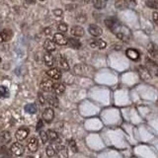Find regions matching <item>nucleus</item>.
<instances>
[{"label":"nucleus","instance_id":"19","mask_svg":"<svg viewBox=\"0 0 158 158\" xmlns=\"http://www.w3.org/2000/svg\"><path fill=\"white\" fill-rule=\"evenodd\" d=\"M52 90L57 95H62L65 91V85L63 83H54Z\"/></svg>","mask_w":158,"mask_h":158},{"label":"nucleus","instance_id":"41","mask_svg":"<svg viewBox=\"0 0 158 158\" xmlns=\"http://www.w3.org/2000/svg\"><path fill=\"white\" fill-rule=\"evenodd\" d=\"M42 127H43V122H42V120H39V122H38V125H37V129H40Z\"/></svg>","mask_w":158,"mask_h":158},{"label":"nucleus","instance_id":"38","mask_svg":"<svg viewBox=\"0 0 158 158\" xmlns=\"http://www.w3.org/2000/svg\"><path fill=\"white\" fill-rule=\"evenodd\" d=\"M146 6L147 7H149V8H153V9H155V8H157L158 5L157 4H155V3H153V2L151 1H149V0H146Z\"/></svg>","mask_w":158,"mask_h":158},{"label":"nucleus","instance_id":"35","mask_svg":"<svg viewBox=\"0 0 158 158\" xmlns=\"http://www.w3.org/2000/svg\"><path fill=\"white\" fill-rule=\"evenodd\" d=\"M52 13H53V15L57 18H60L63 16V11H62L61 9H54V10L52 11Z\"/></svg>","mask_w":158,"mask_h":158},{"label":"nucleus","instance_id":"29","mask_svg":"<svg viewBox=\"0 0 158 158\" xmlns=\"http://www.w3.org/2000/svg\"><path fill=\"white\" fill-rule=\"evenodd\" d=\"M25 111L29 114H35L38 111V108H37L36 104H28L25 106Z\"/></svg>","mask_w":158,"mask_h":158},{"label":"nucleus","instance_id":"33","mask_svg":"<svg viewBox=\"0 0 158 158\" xmlns=\"http://www.w3.org/2000/svg\"><path fill=\"white\" fill-rule=\"evenodd\" d=\"M9 95V91L7 89V87L5 86H0V96L2 97H8Z\"/></svg>","mask_w":158,"mask_h":158},{"label":"nucleus","instance_id":"20","mask_svg":"<svg viewBox=\"0 0 158 158\" xmlns=\"http://www.w3.org/2000/svg\"><path fill=\"white\" fill-rule=\"evenodd\" d=\"M44 62H45V64L48 67H52L53 63H54V59L48 52L44 54Z\"/></svg>","mask_w":158,"mask_h":158},{"label":"nucleus","instance_id":"24","mask_svg":"<svg viewBox=\"0 0 158 158\" xmlns=\"http://www.w3.org/2000/svg\"><path fill=\"white\" fill-rule=\"evenodd\" d=\"M115 1V7L118 10H124L129 7L127 0H114Z\"/></svg>","mask_w":158,"mask_h":158},{"label":"nucleus","instance_id":"30","mask_svg":"<svg viewBox=\"0 0 158 158\" xmlns=\"http://www.w3.org/2000/svg\"><path fill=\"white\" fill-rule=\"evenodd\" d=\"M57 30L60 32V33H66L67 30H68V26H67V24L63 22H60L57 24Z\"/></svg>","mask_w":158,"mask_h":158},{"label":"nucleus","instance_id":"11","mask_svg":"<svg viewBox=\"0 0 158 158\" xmlns=\"http://www.w3.org/2000/svg\"><path fill=\"white\" fill-rule=\"evenodd\" d=\"M57 148H59V144H57V142L48 144V146H46V155H48V157H53L54 155H57Z\"/></svg>","mask_w":158,"mask_h":158},{"label":"nucleus","instance_id":"44","mask_svg":"<svg viewBox=\"0 0 158 158\" xmlns=\"http://www.w3.org/2000/svg\"><path fill=\"white\" fill-rule=\"evenodd\" d=\"M149 1H151V2H153V3H155L158 5V0H149Z\"/></svg>","mask_w":158,"mask_h":158},{"label":"nucleus","instance_id":"23","mask_svg":"<svg viewBox=\"0 0 158 158\" xmlns=\"http://www.w3.org/2000/svg\"><path fill=\"white\" fill-rule=\"evenodd\" d=\"M46 102L50 104V106L54 107V108L59 107V99H57V97L54 96V95H48V96L46 97Z\"/></svg>","mask_w":158,"mask_h":158},{"label":"nucleus","instance_id":"1","mask_svg":"<svg viewBox=\"0 0 158 158\" xmlns=\"http://www.w3.org/2000/svg\"><path fill=\"white\" fill-rule=\"evenodd\" d=\"M105 25L112 33L117 36L118 39L122 40V41H127L129 36H131L129 29L127 27L123 26L116 18H107L105 20Z\"/></svg>","mask_w":158,"mask_h":158},{"label":"nucleus","instance_id":"4","mask_svg":"<svg viewBox=\"0 0 158 158\" xmlns=\"http://www.w3.org/2000/svg\"><path fill=\"white\" fill-rule=\"evenodd\" d=\"M145 65H146L145 67L150 71V72L158 74V65L154 60H152L151 59H149V57H146L145 59Z\"/></svg>","mask_w":158,"mask_h":158},{"label":"nucleus","instance_id":"36","mask_svg":"<svg viewBox=\"0 0 158 158\" xmlns=\"http://www.w3.org/2000/svg\"><path fill=\"white\" fill-rule=\"evenodd\" d=\"M38 97H39V101H40V103H41L42 105H45V104L46 103V98L45 97V95L42 94V93L40 92Z\"/></svg>","mask_w":158,"mask_h":158},{"label":"nucleus","instance_id":"27","mask_svg":"<svg viewBox=\"0 0 158 158\" xmlns=\"http://www.w3.org/2000/svg\"><path fill=\"white\" fill-rule=\"evenodd\" d=\"M67 45H69L73 48H79L81 46V43L76 38H70V39H68Z\"/></svg>","mask_w":158,"mask_h":158},{"label":"nucleus","instance_id":"31","mask_svg":"<svg viewBox=\"0 0 158 158\" xmlns=\"http://www.w3.org/2000/svg\"><path fill=\"white\" fill-rule=\"evenodd\" d=\"M96 45H97V48H100V50H103V48H105L107 46V43L105 41H103V40L98 39V40H96Z\"/></svg>","mask_w":158,"mask_h":158},{"label":"nucleus","instance_id":"32","mask_svg":"<svg viewBox=\"0 0 158 158\" xmlns=\"http://www.w3.org/2000/svg\"><path fill=\"white\" fill-rule=\"evenodd\" d=\"M68 144H69V147H70V149L72 150L73 152H77L78 151V148H77V145H76V142L74 139H70V140L68 141Z\"/></svg>","mask_w":158,"mask_h":158},{"label":"nucleus","instance_id":"25","mask_svg":"<svg viewBox=\"0 0 158 158\" xmlns=\"http://www.w3.org/2000/svg\"><path fill=\"white\" fill-rule=\"evenodd\" d=\"M46 133H48V139H50V141H52V142H55V141H57L59 139V133H57V131H53V129H48V131H46Z\"/></svg>","mask_w":158,"mask_h":158},{"label":"nucleus","instance_id":"37","mask_svg":"<svg viewBox=\"0 0 158 158\" xmlns=\"http://www.w3.org/2000/svg\"><path fill=\"white\" fill-rule=\"evenodd\" d=\"M86 19H87V17H86L84 14H79L77 17H76V20H77L78 22H80V23H85Z\"/></svg>","mask_w":158,"mask_h":158},{"label":"nucleus","instance_id":"8","mask_svg":"<svg viewBox=\"0 0 158 158\" xmlns=\"http://www.w3.org/2000/svg\"><path fill=\"white\" fill-rule=\"evenodd\" d=\"M27 148L30 152H36L39 148V140L37 138H31L28 141Z\"/></svg>","mask_w":158,"mask_h":158},{"label":"nucleus","instance_id":"21","mask_svg":"<svg viewBox=\"0 0 158 158\" xmlns=\"http://www.w3.org/2000/svg\"><path fill=\"white\" fill-rule=\"evenodd\" d=\"M11 140V134L9 131H2L0 133V143L1 144H7Z\"/></svg>","mask_w":158,"mask_h":158},{"label":"nucleus","instance_id":"51","mask_svg":"<svg viewBox=\"0 0 158 158\" xmlns=\"http://www.w3.org/2000/svg\"><path fill=\"white\" fill-rule=\"evenodd\" d=\"M0 24H1V21H0Z\"/></svg>","mask_w":158,"mask_h":158},{"label":"nucleus","instance_id":"9","mask_svg":"<svg viewBox=\"0 0 158 158\" xmlns=\"http://www.w3.org/2000/svg\"><path fill=\"white\" fill-rule=\"evenodd\" d=\"M46 75L53 80H59L61 78V71L59 68H50L46 71Z\"/></svg>","mask_w":158,"mask_h":158},{"label":"nucleus","instance_id":"39","mask_svg":"<svg viewBox=\"0 0 158 158\" xmlns=\"http://www.w3.org/2000/svg\"><path fill=\"white\" fill-rule=\"evenodd\" d=\"M152 19L155 22V24L158 25V13L157 12H153L152 13Z\"/></svg>","mask_w":158,"mask_h":158},{"label":"nucleus","instance_id":"43","mask_svg":"<svg viewBox=\"0 0 158 158\" xmlns=\"http://www.w3.org/2000/svg\"><path fill=\"white\" fill-rule=\"evenodd\" d=\"M127 1L131 2L132 4H136V1H138V0H127Z\"/></svg>","mask_w":158,"mask_h":158},{"label":"nucleus","instance_id":"12","mask_svg":"<svg viewBox=\"0 0 158 158\" xmlns=\"http://www.w3.org/2000/svg\"><path fill=\"white\" fill-rule=\"evenodd\" d=\"M73 71L75 74H77V75H83L84 73H86L87 71H90L89 67L84 65V64H76V65H74L73 67Z\"/></svg>","mask_w":158,"mask_h":158},{"label":"nucleus","instance_id":"28","mask_svg":"<svg viewBox=\"0 0 158 158\" xmlns=\"http://www.w3.org/2000/svg\"><path fill=\"white\" fill-rule=\"evenodd\" d=\"M59 65L62 69H64L65 71L69 70V64H68V62H67V60L64 59L63 57H59Z\"/></svg>","mask_w":158,"mask_h":158},{"label":"nucleus","instance_id":"2","mask_svg":"<svg viewBox=\"0 0 158 158\" xmlns=\"http://www.w3.org/2000/svg\"><path fill=\"white\" fill-rule=\"evenodd\" d=\"M138 72L139 74V76H140V78L142 79L143 81H150L151 80V78H152L151 72H150L145 66H142V65L138 66Z\"/></svg>","mask_w":158,"mask_h":158},{"label":"nucleus","instance_id":"17","mask_svg":"<svg viewBox=\"0 0 158 158\" xmlns=\"http://www.w3.org/2000/svg\"><path fill=\"white\" fill-rule=\"evenodd\" d=\"M53 84H54V83H53L50 79H44L41 82V88L44 91H50L53 87Z\"/></svg>","mask_w":158,"mask_h":158},{"label":"nucleus","instance_id":"48","mask_svg":"<svg viewBox=\"0 0 158 158\" xmlns=\"http://www.w3.org/2000/svg\"><path fill=\"white\" fill-rule=\"evenodd\" d=\"M41 1H45V0H41Z\"/></svg>","mask_w":158,"mask_h":158},{"label":"nucleus","instance_id":"5","mask_svg":"<svg viewBox=\"0 0 158 158\" xmlns=\"http://www.w3.org/2000/svg\"><path fill=\"white\" fill-rule=\"evenodd\" d=\"M24 151H25V148L21 143L19 142H15L11 145V152L13 154L17 155V156H21V155L24 154Z\"/></svg>","mask_w":158,"mask_h":158},{"label":"nucleus","instance_id":"6","mask_svg":"<svg viewBox=\"0 0 158 158\" xmlns=\"http://www.w3.org/2000/svg\"><path fill=\"white\" fill-rule=\"evenodd\" d=\"M53 118H54V112H53L52 109V108L45 109V111H44L43 113V120L45 121L46 123L50 124V123L52 122Z\"/></svg>","mask_w":158,"mask_h":158},{"label":"nucleus","instance_id":"42","mask_svg":"<svg viewBox=\"0 0 158 158\" xmlns=\"http://www.w3.org/2000/svg\"><path fill=\"white\" fill-rule=\"evenodd\" d=\"M50 32H52V31H50V28H46V29H45V33H46V35L50 34Z\"/></svg>","mask_w":158,"mask_h":158},{"label":"nucleus","instance_id":"50","mask_svg":"<svg viewBox=\"0 0 158 158\" xmlns=\"http://www.w3.org/2000/svg\"><path fill=\"white\" fill-rule=\"evenodd\" d=\"M0 62H1V59H0Z\"/></svg>","mask_w":158,"mask_h":158},{"label":"nucleus","instance_id":"46","mask_svg":"<svg viewBox=\"0 0 158 158\" xmlns=\"http://www.w3.org/2000/svg\"><path fill=\"white\" fill-rule=\"evenodd\" d=\"M26 158H34V157H32V156H28V157H26Z\"/></svg>","mask_w":158,"mask_h":158},{"label":"nucleus","instance_id":"45","mask_svg":"<svg viewBox=\"0 0 158 158\" xmlns=\"http://www.w3.org/2000/svg\"><path fill=\"white\" fill-rule=\"evenodd\" d=\"M89 1H90V0H83V2H84V3H88Z\"/></svg>","mask_w":158,"mask_h":158},{"label":"nucleus","instance_id":"22","mask_svg":"<svg viewBox=\"0 0 158 158\" xmlns=\"http://www.w3.org/2000/svg\"><path fill=\"white\" fill-rule=\"evenodd\" d=\"M57 155L59 158H68V150H67V148L65 147V146L59 145Z\"/></svg>","mask_w":158,"mask_h":158},{"label":"nucleus","instance_id":"49","mask_svg":"<svg viewBox=\"0 0 158 158\" xmlns=\"http://www.w3.org/2000/svg\"><path fill=\"white\" fill-rule=\"evenodd\" d=\"M157 105H158V100H157Z\"/></svg>","mask_w":158,"mask_h":158},{"label":"nucleus","instance_id":"3","mask_svg":"<svg viewBox=\"0 0 158 158\" xmlns=\"http://www.w3.org/2000/svg\"><path fill=\"white\" fill-rule=\"evenodd\" d=\"M53 42L59 46H65L68 43V39L61 33H57L53 35Z\"/></svg>","mask_w":158,"mask_h":158},{"label":"nucleus","instance_id":"16","mask_svg":"<svg viewBox=\"0 0 158 158\" xmlns=\"http://www.w3.org/2000/svg\"><path fill=\"white\" fill-rule=\"evenodd\" d=\"M55 45H57V44H55L52 40L46 39L45 41V43H44V48H45V50H46V52H50L55 50V48H57V46Z\"/></svg>","mask_w":158,"mask_h":158},{"label":"nucleus","instance_id":"15","mask_svg":"<svg viewBox=\"0 0 158 158\" xmlns=\"http://www.w3.org/2000/svg\"><path fill=\"white\" fill-rule=\"evenodd\" d=\"M125 53H127V57H129V59L134 60V61L138 60L139 57H140V54H139V52L136 50H134V48H129V50H127Z\"/></svg>","mask_w":158,"mask_h":158},{"label":"nucleus","instance_id":"40","mask_svg":"<svg viewBox=\"0 0 158 158\" xmlns=\"http://www.w3.org/2000/svg\"><path fill=\"white\" fill-rule=\"evenodd\" d=\"M90 46H91V48H97L96 40H93V41H90Z\"/></svg>","mask_w":158,"mask_h":158},{"label":"nucleus","instance_id":"10","mask_svg":"<svg viewBox=\"0 0 158 158\" xmlns=\"http://www.w3.org/2000/svg\"><path fill=\"white\" fill-rule=\"evenodd\" d=\"M88 32H89V34L93 37H100L102 34H103V30L95 24L89 25V27H88Z\"/></svg>","mask_w":158,"mask_h":158},{"label":"nucleus","instance_id":"26","mask_svg":"<svg viewBox=\"0 0 158 158\" xmlns=\"http://www.w3.org/2000/svg\"><path fill=\"white\" fill-rule=\"evenodd\" d=\"M92 2L96 9H103L107 5V0H92Z\"/></svg>","mask_w":158,"mask_h":158},{"label":"nucleus","instance_id":"47","mask_svg":"<svg viewBox=\"0 0 158 158\" xmlns=\"http://www.w3.org/2000/svg\"><path fill=\"white\" fill-rule=\"evenodd\" d=\"M70 1H78V0H70Z\"/></svg>","mask_w":158,"mask_h":158},{"label":"nucleus","instance_id":"7","mask_svg":"<svg viewBox=\"0 0 158 158\" xmlns=\"http://www.w3.org/2000/svg\"><path fill=\"white\" fill-rule=\"evenodd\" d=\"M29 129L27 127H20L15 133V138L18 139V140H24V139L27 138V136H29Z\"/></svg>","mask_w":158,"mask_h":158},{"label":"nucleus","instance_id":"18","mask_svg":"<svg viewBox=\"0 0 158 158\" xmlns=\"http://www.w3.org/2000/svg\"><path fill=\"white\" fill-rule=\"evenodd\" d=\"M147 52L153 59H158V46L156 45L150 43L147 46Z\"/></svg>","mask_w":158,"mask_h":158},{"label":"nucleus","instance_id":"14","mask_svg":"<svg viewBox=\"0 0 158 158\" xmlns=\"http://www.w3.org/2000/svg\"><path fill=\"white\" fill-rule=\"evenodd\" d=\"M70 34L74 37H77V38H80V37H83L85 34V31L81 26H73L70 30Z\"/></svg>","mask_w":158,"mask_h":158},{"label":"nucleus","instance_id":"34","mask_svg":"<svg viewBox=\"0 0 158 158\" xmlns=\"http://www.w3.org/2000/svg\"><path fill=\"white\" fill-rule=\"evenodd\" d=\"M40 138H41L42 142L43 143H46L48 140V133L45 131H41L40 132Z\"/></svg>","mask_w":158,"mask_h":158},{"label":"nucleus","instance_id":"13","mask_svg":"<svg viewBox=\"0 0 158 158\" xmlns=\"http://www.w3.org/2000/svg\"><path fill=\"white\" fill-rule=\"evenodd\" d=\"M12 31L9 29H5L2 32H0V43H4V42L9 41L11 38H12Z\"/></svg>","mask_w":158,"mask_h":158}]
</instances>
